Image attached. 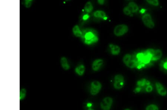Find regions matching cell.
I'll return each instance as SVG.
<instances>
[{"mask_svg":"<svg viewBox=\"0 0 167 110\" xmlns=\"http://www.w3.org/2000/svg\"><path fill=\"white\" fill-rule=\"evenodd\" d=\"M113 102L112 98L110 97H105L100 103V107L102 110H110Z\"/></svg>","mask_w":167,"mask_h":110,"instance_id":"52a82bcc","label":"cell"},{"mask_svg":"<svg viewBox=\"0 0 167 110\" xmlns=\"http://www.w3.org/2000/svg\"><path fill=\"white\" fill-rule=\"evenodd\" d=\"M146 2L149 4H150V5L154 6H157L159 5V2L157 0H154V1H151V0L148 1V0H147V1H146Z\"/></svg>","mask_w":167,"mask_h":110,"instance_id":"603a6c76","label":"cell"},{"mask_svg":"<svg viewBox=\"0 0 167 110\" xmlns=\"http://www.w3.org/2000/svg\"><path fill=\"white\" fill-rule=\"evenodd\" d=\"M153 87L149 81L145 78L139 80L137 82L136 87L134 90L135 93L145 92L150 93L152 91Z\"/></svg>","mask_w":167,"mask_h":110,"instance_id":"6da1fadb","label":"cell"},{"mask_svg":"<svg viewBox=\"0 0 167 110\" xmlns=\"http://www.w3.org/2000/svg\"><path fill=\"white\" fill-rule=\"evenodd\" d=\"M89 16L88 15H85L83 16V19L84 20H87V19H88L89 18Z\"/></svg>","mask_w":167,"mask_h":110,"instance_id":"d4e9b609","label":"cell"},{"mask_svg":"<svg viewBox=\"0 0 167 110\" xmlns=\"http://www.w3.org/2000/svg\"><path fill=\"white\" fill-rule=\"evenodd\" d=\"M109 46L111 49V52L112 55H117L119 54L120 52V48L118 45L110 44Z\"/></svg>","mask_w":167,"mask_h":110,"instance_id":"30bf717a","label":"cell"},{"mask_svg":"<svg viewBox=\"0 0 167 110\" xmlns=\"http://www.w3.org/2000/svg\"><path fill=\"white\" fill-rule=\"evenodd\" d=\"M93 15L96 18L102 19L104 20H107V17L106 16V13L102 11H96L94 12Z\"/></svg>","mask_w":167,"mask_h":110,"instance_id":"5bb4252c","label":"cell"},{"mask_svg":"<svg viewBox=\"0 0 167 110\" xmlns=\"http://www.w3.org/2000/svg\"><path fill=\"white\" fill-rule=\"evenodd\" d=\"M104 63V61L101 59H96L92 62V69L94 71H97L101 68Z\"/></svg>","mask_w":167,"mask_h":110,"instance_id":"9c48e42d","label":"cell"},{"mask_svg":"<svg viewBox=\"0 0 167 110\" xmlns=\"http://www.w3.org/2000/svg\"><path fill=\"white\" fill-rule=\"evenodd\" d=\"M102 88V85L100 82L94 81L91 83L90 93L92 95L94 96L100 92Z\"/></svg>","mask_w":167,"mask_h":110,"instance_id":"5b68a950","label":"cell"},{"mask_svg":"<svg viewBox=\"0 0 167 110\" xmlns=\"http://www.w3.org/2000/svg\"><path fill=\"white\" fill-rule=\"evenodd\" d=\"M128 6L129 7L132 13H136L139 9L138 6L134 2H130Z\"/></svg>","mask_w":167,"mask_h":110,"instance_id":"e0dca14e","label":"cell"},{"mask_svg":"<svg viewBox=\"0 0 167 110\" xmlns=\"http://www.w3.org/2000/svg\"><path fill=\"white\" fill-rule=\"evenodd\" d=\"M146 110H159V108L156 104H151L146 107Z\"/></svg>","mask_w":167,"mask_h":110,"instance_id":"ffe728a7","label":"cell"},{"mask_svg":"<svg viewBox=\"0 0 167 110\" xmlns=\"http://www.w3.org/2000/svg\"><path fill=\"white\" fill-rule=\"evenodd\" d=\"M81 38L85 44L87 45L92 44L99 41V38L96 33L91 30H85L83 32Z\"/></svg>","mask_w":167,"mask_h":110,"instance_id":"7a4b0ae2","label":"cell"},{"mask_svg":"<svg viewBox=\"0 0 167 110\" xmlns=\"http://www.w3.org/2000/svg\"><path fill=\"white\" fill-rule=\"evenodd\" d=\"M142 22L146 27L150 29L154 28L155 24L149 14H145L142 17Z\"/></svg>","mask_w":167,"mask_h":110,"instance_id":"8992f818","label":"cell"},{"mask_svg":"<svg viewBox=\"0 0 167 110\" xmlns=\"http://www.w3.org/2000/svg\"><path fill=\"white\" fill-rule=\"evenodd\" d=\"M73 32L75 36L77 37H81L82 32L80 29L79 26L75 25L73 27L72 29Z\"/></svg>","mask_w":167,"mask_h":110,"instance_id":"2e32d148","label":"cell"},{"mask_svg":"<svg viewBox=\"0 0 167 110\" xmlns=\"http://www.w3.org/2000/svg\"><path fill=\"white\" fill-rule=\"evenodd\" d=\"M26 95V90L25 89H21L20 92V99L23 100Z\"/></svg>","mask_w":167,"mask_h":110,"instance_id":"7402d4cb","label":"cell"},{"mask_svg":"<svg viewBox=\"0 0 167 110\" xmlns=\"http://www.w3.org/2000/svg\"><path fill=\"white\" fill-rule=\"evenodd\" d=\"M123 11L124 14L126 15L129 16L132 15V12L128 6H125L124 8Z\"/></svg>","mask_w":167,"mask_h":110,"instance_id":"44dd1931","label":"cell"},{"mask_svg":"<svg viewBox=\"0 0 167 110\" xmlns=\"http://www.w3.org/2000/svg\"><path fill=\"white\" fill-rule=\"evenodd\" d=\"M84 9H85V12H87V13H89L92 12L93 9V7L92 3L90 2H87L85 5Z\"/></svg>","mask_w":167,"mask_h":110,"instance_id":"ac0fdd59","label":"cell"},{"mask_svg":"<svg viewBox=\"0 0 167 110\" xmlns=\"http://www.w3.org/2000/svg\"><path fill=\"white\" fill-rule=\"evenodd\" d=\"M98 2L99 3V4H100V5H103V4H104V1H98Z\"/></svg>","mask_w":167,"mask_h":110,"instance_id":"484cf974","label":"cell"},{"mask_svg":"<svg viewBox=\"0 0 167 110\" xmlns=\"http://www.w3.org/2000/svg\"><path fill=\"white\" fill-rule=\"evenodd\" d=\"M60 64L62 68L65 70H68L70 69V66L68 64V61L66 57H62L60 59Z\"/></svg>","mask_w":167,"mask_h":110,"instance_id":"4fadbf2b","label":"cell"},{"mask_svg":"<svg viewBox=\"0 0 167 110\" xmlns=\"http://www.w3.org/2000/svg\"><path fill=\"white\" fill-rule=\"evenodd\" d=\"M164 68L165 69H167V62L165 63V64H164Z\"/></svg>","mask_w":167,"mask_h":110,"instance_id":"4316f807","label":"cell"},{"mask_svg":"<svg viewBox=\"0 0 167 110\" xmlns=\"http://www.w3.org/2000/svg\"><path fill=\"white\" fill-rule=\"evenodd\" d=\"M129 31L128 26L121 24L116 26L114 30V34L116 36H121L126 34Z\"/></svg>","mask_w":167,"mask_h":110,"instance_id":"277c9868","label":"cell"},{"mask_svg":"<svg viewBox=\"0 0 167 110\" xmlns=\"http://www.w3.org/2000/svg\"><path fill=\"white\" fill-rule=\"evenodd\" d=\"M85 65L83 64H80L76 67L75 71L77 75L81 76L83 75L85 73Z\"/></svg>","mask_w":167,"mask_h":110,"instance_id":"9a60e30c","label":"cell"},{"mask_svg":"<svg viewBox=\"0 0 167 110\" xmlns=\"http://www.w3.org/2000/svg\"><path fill=\"white\" fill-rule=\"evenodd\" d=\"M162 52L160 49H155L152 56L151 61H156L159 60L162 57Z\"/></svg>","mask_w":167,"mask_h":110,"instance_id":"8fae6325","label":"cell"},{"mask_svg":"<svg viewBox=\"0 0 167 110\" xmlns=\"http://www.w3.org/2000/svg\"><path fill=\"white\" fill-rule=\"evenodd\" d=\"M155 86L157 92L159 94L163 97H165L166 95L167 94L166 89L162 84L159 82H157L155 83Z\"/></svg>","mask_w":167,"mask_h":110,"instance_id":"ba28073f","label":"cell"},{"mask_svg":"<svg viewBox=\"0 0 167 110\" xmlns=\"http://www.w3.org/2000/svg\"><path fill=\"white\" fill-rule=\"evenodd\" d=\"M125 81L123 76L118 74L114 78L113 86L114 88L117 90L122 89L125 86Z\"/></svg>","mask_w":167,"mask_h":110,"instance_id":"3957f363","label":"cell"},{"mask_svg":"<svg viewBox=\"0 0 167 110\" xmlns=\"http://www.w3.org/2000/svg\"><path fill=\"white\" fill-rule=\"evenodd\" d=\"M128 68L131 69L137 68L138 66V62L135 56H132V59L126 65Z\"/></svg>","mask_w":167,"mask_h":110,"instance_id":"7c38bea8","label":"cell"},{"mask_svg":"<svg viewBox=\"0 0 167 110\" xmlns=\"http://www.w3.org/2000/svg\"><path fill=\"white\" fill-rule=\"evenodd\" d=\"M132 56L130 54H127L125 55L123 59V61L124 64L126 65L132 59Z\"/></svg>","mask_w":167,"mask_h":110,"instance_id":"d6986e66","label":"cell"},{"mask_svg":"<svg viewBox=\"0 0 167 110\" xmlns=\"http://www.w3.org/2000/svg\"><path fill=\"white\" fill-rule=\"evenodd\" d=\"M124 110H131L130 109H129L127 108V109H125Z\"/></svg>","mask_w":167,"mask_h":110,"instance_id":"f1b7e54d","label":"cell"},{"mask_svg":"<svg viewBox=\"0 0 167 110\" xmlns=\"http://www.w3.org/2000/svg\"><path fill=\"white\" fill-rule=\"evenodd\" d=\"M24 5L25 7L29 8L31 7L32 5L33 1L28 0V1H24Z\"/></svg>","mask_w":167,"mask_h":110,"instance_id":"cb8c5ba5","label":"cell"},{"mask_svg":"<svg viewBox=\"0 0 167 110\" xmlns=\"http://www.w3.org/2000/svg\"><path fill=\"white\" fill-rule=\"evenodd\" d=\"M87 110H95L94 109H93L89 108Z\"/></svg>","mask_w":167,"mask_h":110,"instance_id":"83f0119b","label":"cell"}]
</instances>
